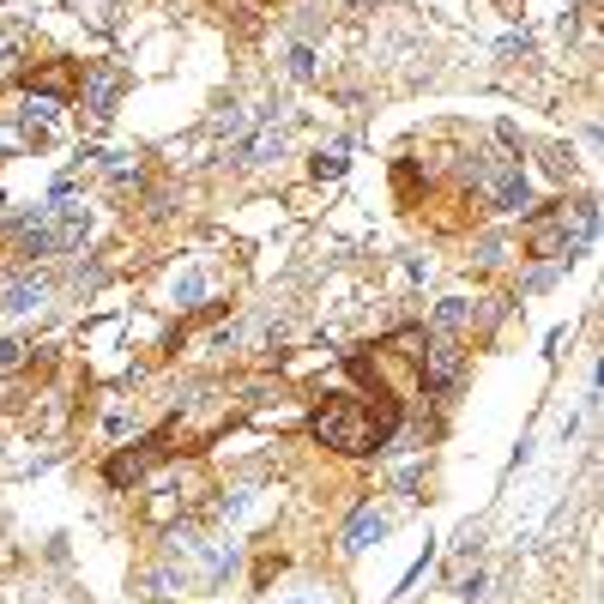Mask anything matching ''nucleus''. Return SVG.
Segmentation results:
<instances>
[{"label": "nucleus", "instance_id": "obj_11", "mask_svg": "<svg viewBox=\"0 0 604 604\" xmlns=\"http://www.w3.org/2000/svg\"><path fill=\"white\" fill-rule=\"evenodd\" d=\"M381 532H387V514H375V508H357V520L345 526V550H369Z\"/></svg>", "mask_w": 604, "mask_h": 604}, {"label": "nucleus", "instance_id": "obj_3", "mask_svg": "<svg viewBox=\"0 0 604 604\" xmlns=\"http://www.w3.org/2000/svg\"><path fill=\"white\" fill-rule=\"evenodd\" d=\"M586 242H592V200H580L574 212L568 206H550V212H532L526 218V254H538V260H568Z\"/></svg>", "mask_w": 604, "mask_h": 604}, {"label": "nucleus", "instance_id": "obj_17", "mask_svg": "<svg viewBox=\"0 0 604 604\" xmlns=\"http://www.w3.org/2000/svg\"><path fill=\"white\" fill-rule=\"evenodd\" d=\"M194 296H200V272H188V278L176 284V302H194Z\"/></svg>", "mask_w": 604, "mask_h": 604}, {"label": "nucleus", "instance_id": "obj_9", "mask_svg": "<svg viewBox=\"0 0 604 604\" xmlns=\"http://www.w3.org/2000/svg\"><path fill=\"white\" fill-rule=\"evenodd\" d=\"M43 296H49V284L37 272H19V278H7V290H0V309H7V315H31Z\"/></svg>", "mask_w": 604, "mask_h": 604}, {"label": "nucleus", "instance_id": "obj_7", "mask_svg": "<svg viewBox=\"0 0 604 604\" xmlns=\"http://www.w3.org/2000/svg\"><path fill=\"white\" fill-rule=\"evenodd\" d=\"M158 460H164V435H145L139 447H121V453H115V460H109L103 472H109V484H133L139 472H151Z\"/></svg>", "mask_w": 604, "mask_h": 604}, {"label": "nucleus", "instance_id": "obj_18", "mask_svg": "<svg viewBox=\"0 0 604 604\" xmlns=\"http://www.w3.org/2000/svg\"><path fill=\"white\" fill-rule=\"evenodd\" d=\"M351 7H375V0H351Z\"/></svg>", "mask_w": 604, "mask_h": 604}, {"label": "nucleus", "instance_id": "obj_14", "mask_svg": "<svg viewBox=\"0 0 604 604\" xmlns=\"http://www.w3.org/2000/svg\"><path fill=\"white\" fill-rule=\"evenodd\" d=\"M315 73H321V67H315V49H309V43H296V49H290V79H302V85H309Z\"/></svg>", "mask_w": 604, "mask_h": 604}, {"label": "nucleus", "instance_id": "obj_6", "mask_svg": "<svg viewBox=\"0 0 604 604\" xmlns=\"http://www.w3.org/2000/svg\"><path fill=\"white\" fill-rule=\"evenodd\" d=\"M121 85H127V67H121V61H97V67H91V73L79 79V109L103 121V115L115 109V97H121Z\"/></svg>", "mask_w": 604, "mask_h": 604}, {"label": "nucleus", "instance_id": "obj_5", "mask_svg": "<svg viewBox=\"0 0 604 604\" xmlns=\"http://www.w3.org/2000/svg\"><path fill=\"white\" fill-rule=\"evenodd\" d=\"M460 369H466V345L453 339V333H429L423 339V387H453L460 381Z\"/></svg>", "mask_w": 604, "mask_h": 604}, {"label": "nucleus", "instance_id": "obj_16", "mask_svg": "<svg viewBox=\"0 0 604 604\" xmlns=\"http://www.w3.org/2000/svg\"><path fill=\"white\" fill-rule=\"evenodd\" d=\"M13 61H19V37L0 25V67H13Z\"/></svg>", "mask_w": 604, "mask_h": 604}, {"label": "nucleus", "instance_id": "obj_12", "mask_svg": "<svg viewBox=\"0 0 604 604\" xmlns=\"http://www.w3.org/2000/svg\"><path fill=\"white\" fill-rule=\"evenodd\" d=\"M466 315H472V302H466V296H447L441 309H435V333H453V327H466Z\"/></svg>", "mask_w": 604, "mask_h": 604}, {"label": "nucleus", "instance_id": "obj_2", "mask_svg": "<svg viewBox=\"0 0 604 604\" xmlns=\"http://www.w3.org/2000/svg\"><path fill=\"white\" fill-rule=\"evenodd\" d=\"M466 176H472V188H478V200H484L490 212H526V206H532L526 170H520V158H514L508 145L472 151V158H466Z\"/></svg>", "mask_w": 604, "mask_h": 604}, {"label": "nucleus", "instance_id": "obj_1", "mask_svg": "<svg viewBox=\"0 0 604 604\" xmlns=\"http://www.w3.org/2000/svg\"><path fill=\"white\" fill-rule=\"evenodd\" d=\"M393 429H399V411H363L357 399H327V405H315V417H309V435H315L321 447L345 453V460L375 453Z\"/></svg>", "mask_w": 604, "mask_h": 604}, {"label": "nucleus", "instance_id": "obj_15", "mask_svg": "<svg viewBox=\"0 0 604 604\" xmlns=\"http://www.w3.org/2000/svg\"><path fill=\"white\" fill-rule=\"evenodd\" d=\"M25 351H31L25 339H0V369H13V363H25Z\"/></svg>", "mask_w": 604, "mask_h": 604}, {"label": "nucleus", "instance_id": "obj_10", "mask_svg": "<svg viewBox=\"0 0 604 604\" xmlns=\"http://www.w3.org/2000/svg\"><path fill=\"white\" fill-rule=\"evenodd\" d=\"M284 151V133L278 127H260V133H248L242 145H236V164H272Z\"/></svg>", "mask_w": 604, "mask_h": 604}, {"label": "nucleus", "instance_id": "obj_13", "mask_svg": "<svg viewBox=\"0 0 604 604\" xmlns=\"http://www.w3.org/2000/svg\"><path fill=\"white\" fill-rule=\"evenodd\" d=\"M345 158H351V151H345V145H327V151H321V158H315V176H321V182H333V176H345Z\"/></svg>", "mask_w": 604, "mask_h": 604}, {"label": "nucleus", "instance_id": "obj_4", "mask_svg": "<svg viewBox=\"0 0 604 604\" xmlns=\"http://www.w3.org/2000/svg\"><path fill=\"white\" fill-rule=\"evenodd\" d=\"M85 230H91V212L73 200V194H55L31 224H25V254H67V248H79L85 242Z\"/></svg>", "mask_w": 604, "mask_h": 604}, {"label": "nucleus", "instance_id": "obj_8", "mask_svg": "<svg viewBox=\"0 0 604 604\" xmlns=\"http://www.w3.org/2000/svg\"><path fill=\"white\" fill-rule=\"evenodd\" d=\"M55 115H61V103L55 97H25V109H19V139L25 145H49V133H55Z\"/></svg>", "mask_w": 604, "mask_h": 604}]
</instances>
